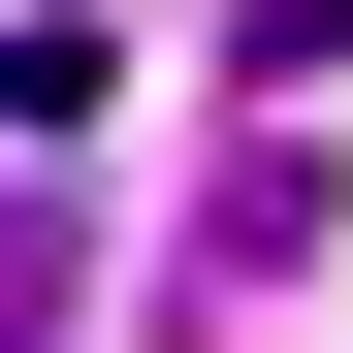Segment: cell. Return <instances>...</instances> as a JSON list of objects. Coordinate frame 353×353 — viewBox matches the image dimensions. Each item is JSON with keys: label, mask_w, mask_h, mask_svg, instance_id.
Here are the masks:
<instances>
[{"label": "cell", "mask_w": 353, "mask_h": 353, "mask_svg": "<svg viewBox=\"0 0 353 353\" xmlns=\"http://www.w3.org/2000/svg\"><path fill=\"white\" fill-rule=\"evenodd\" d=\"M321 161H289V97H257V161H225V193H193V321H257V289H321Z\"/></svg>", "instance_id": "6da1fadb"}, {"label": "cell", "mask_w": 353, "mask_h": 353, "mask_svg": "<svg viewBox=\"0 0 353 353\" xmlns=\"http://www.w3.org/2000/svg\"><path fill=\"white\" fill-rule=\"evenodd\" d=\"M97 321V225H65V161H32V225H0V353H65Z\"/></svg>", "instance_id": "7a4b0ae2"}]
</instances>
